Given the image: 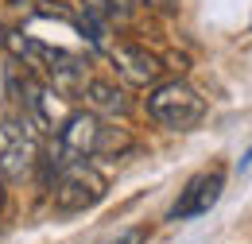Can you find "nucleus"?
Returning <instances> with one entry per match:
<instances>
[{"instance_id": "nucleus-1", "label": "nucleus", "mask_w": 252, "mask_h": 244, "mask_svg": "<svg viewBox=\"0 0 252 244\" xmlns=\"http://www.w3.org/2000/svg\"><path fill=\"white\" fill-rule=\"evenodd\" d=\"M144 109H148V117L156 124L171 128V132H190L206 117V101L198 97V90L187 86V82H179V78L152 86V93L144 97Z\"/></svg>"}, {"instance_id": "nucleus-2", "label": "nucleus", "mask_w": 252, "mask_h": 244, "mask_svg": "<svg viewBox=\"0 0 252 244\" xmlns=\"http://www.w3.org/2000/svg\"><path fill=\"white\" fill-rule=\"evenodd\" d=\"M97 136H101V117L97 113H70L66 124L55 132V148L47 152L51 175L70 167V163H86L97 152Z\"/></svg>"}, {"instance_id": "nucleus-3", "label": "nucleus", "mask_w": 252, "mask_h": 244, "mask_svg": "<svg viewBox=\"0 0 252 244\" xmlns=\"http://www.w3.org/2000/svg\"><path fill=\"white\" fill-rule=\"evenodd\" d=\"M101 198H105V179L86 163H70L63 171H55V179H51V202L63 214L94 210Z\"/></svg>"}, {"instance_id": "nucleus-4", "label": "nucleus", "mask_w": 252, "mask_h": 244, "mask_svg": "<svg viewBox=\"0 0 252 244\" xmlns=\"http://www.w3.org/2000/svg\"><path fill=\"white\" fill-rule=\"evenodd\" d=\"M24 113H28V121H32L35 128H43V132H51V136H55L74 109H70V97L59 93L51 82L24 78Z\"/></svg>"}, {"instance_id": "nucleus-5", "label": "nucleus", "mask_w": 252, "mask_h": 244, "mask_svg": "<svg viewBox=\"0 0 252 244\" xmlns=\"http://www.w3.org/2000/svg\"><path fill=\"white\" fill-rule=\"evenodd\" d=\"M221 190H225V175L221 171H198L183 190H179V202L171 206V221H190V217H202L218 206Z\"/></svg>"}, {"instance_id": "nucleus-6", "label": "nucleus", "mask_w": 252, "mask_h": 244, "mask_svg": "<svg viewBox=\"0 0 252 244\" xmlns=\"http://www.w3.org/2000/svg\"><path fill=\"white\" fill-rule=\"evenodd\" d=\"M35 167H39V144L24 128L8 124L4 128V148H0V179L4 183H24L32 179Z\"/></svg>"}, {"instance_id": "nucleus-7", "label": "nucleus", "mask_w": 252, "mask_h": 244, "mask_svg": "<svg viewBox=\"0 0 252 244\" xmlns=\"http://www.w3.org/2000/svg\"><path fill=\"white\" fill-rule=\"evenodd\" d=\"M109 62L117 66V74L132 82V86H159L163 78V59L144 51V47H132V43H109L105 47Z\"/></svg>"}, {"instance_id": "nucleus-8", "label": "nucleus", "mask_w": 252, "mask_h": 244, "mask_svg": "<svg viewBox=\"0 0 252 244\" xmlns=\"http://www.w3.org/2000/svg\"><path fill=\"white\" fill-rule=\"evenodd\" d=\"M82 97H86L90 113H97V117H128V109H132L128 93L113 82H105V78H90L82 86Z\"/></svg>"}, {"instance_id": "nucleus-9", "label": "nucleus", "mask_w": 252, "mask_h": 244, "mask_svg": "<svg viewBox=\"0 0 252 244\" xmlns=\"http://www.w3.org/2000/svg\"><path fill=\"white\" fill-rule=\"evenodd\" d=\"M144 8V0H82V16H90L97 24H125Z\"/></svg>"}, {"instance_id": "nucleus-10", "label": "nucleus", "mask_w": 252, "mask_h": 244, "mask_svg": "<svg viewBox=\"0 0 252 244\" xmlns=\"http://www.w3.org/2000/svg\"><path fill=\"white\" fill-rule=\"evenodd\" d=\"M128 132H121V128H109V124H101V136H97V152L94 155H121L128 152Z\"/></svg>"}, {"instance_id": "nucleus-11", "label": "nucleus", "mask_w": 252, "mask_h": 244, "mask_svg": "<svg viewBox=\"0 0 252 244\" xmlns=\"http://www.w3.org/2000/svg\"><path fill=\"white\" fill-rule=\"evenodd\" d=\"M148 241V233L144 229H125L121 237H113V241H101V244H144Z\"/></svg>"}, {"instance_id": "nucleus-12", "label": "nucleus", "mask_w": 252, "mask_h": 244, "mask_svg": "<svg viewBox=\"0 0 252 244\" xmlns=\"http://www.w3.org/2000/svg\"><path fill=\"white\" fill-rule=\"evenodd\" d=\"M148 4H152L156 12H175V8H179V0H148Z\"/></svg>"}, {"instance_id": "nucleus-13", "label": "nucleus", "mask_w": 252, "mask_h": 244, "mask_svg": "<svg viewBox=\"0 0 252 244\" xmlns=\"http://www.w3.org/2000/svg\"><path fill=\"white\" fill-rule=\"evenodd\" d=\"M4 198H8V190H4V179H0V214H4Z\"/></svg>"}, {"instance_id": "nucleus-14", "label": "nucleus", "mask_w": 252, "mask_h": 244, "mask_svg": "<svg viewBox=\"0 0 252 244\" xmlns=\"http://www.w3.org/2000/svg\"><path fill=\"white\" fill-rule=\"evenodd\" d=\"M4 35H8V31H4V24H0V47H4Z\"/></svg>"}]
</instances>
